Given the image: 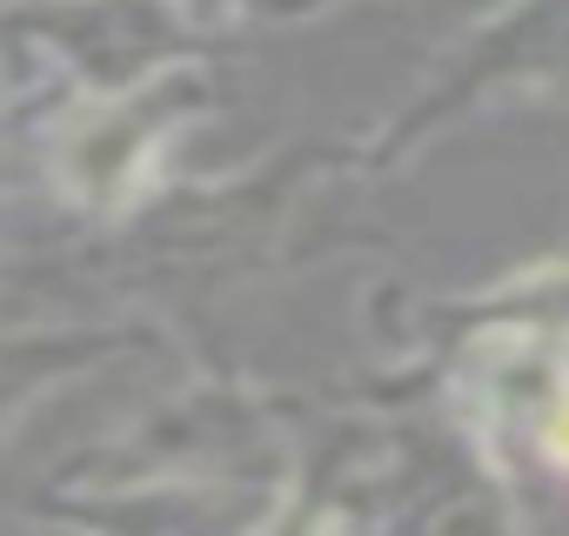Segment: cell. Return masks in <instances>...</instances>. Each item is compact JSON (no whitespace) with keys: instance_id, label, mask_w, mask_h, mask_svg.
<instances>
[{"instance_id":"6da1fadb","label":"cell","mask_w":569,"mask_h":536,"mask_svg":"<svg viewBox=\"0 0 569 536\" xmlns=\"http://www.w3.org/2000/svg\"><path fill=\"white\" fill-rule=\"evenodd\" d=\"M549 443H556V456H569V409L556 416V429H549Z\"/></svg>"}]
</instances>
